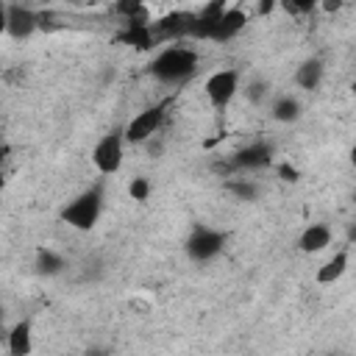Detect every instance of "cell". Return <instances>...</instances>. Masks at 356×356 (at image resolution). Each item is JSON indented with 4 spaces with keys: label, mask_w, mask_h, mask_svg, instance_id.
Instances as JSON below:
<instances>
[{
    "label": "cell",
    "mask_w": 356,
    "mask_h": 356,
    "mask_svg": "<svg viewBox=\"0 0 356 356\" xmlns=\"http://www.w3.org/2000/svg\"><path fill=\"white\" fill-rule=\"evenodd\" d=\"M200 67V53L184 42H167L147 64V72L164 86H184Z\"/></svg>",
    "instance_id": "cell-1"
},
{
    "label": "cell",
    "mask_w": 356,
    "mask_h": 356,
    "mask_svg": "<svg viewBox=\"0 0 356 356\" xmlns=\"http://www.w3.org/2000/svg\"><path fill=\"white\" fill-rule=\"evenodd\" d=\"M103 200H106V192H103V181L97 184H89L83 192H78L64 209H61V220L75 228V231H92L103 214Z\"/></svg>",
    "instance_id": "cell-2"
},
{
    "label": "cell",
    "mask_w": 356,
    "mask_h": 356,
    "mask_svg": "<svg viewBox=\"0 0 356 356\" xmlns=\"http://www.w3.org/2000/svg\"><path fill=\"white\" fill-rule=\"evenodd\" d=\"M225 242H228L225 231L197 222V225H192V231H189V236H186V242H184V250H186V256H189L192 261L206 264V261H214V259L225 250Z\"/></svg>",
    "instance_id": "cell-3"
},
{
    "label": "cell",
    "mask_w": 356,
    "mask_h": 356,
    "mask_svg": "<svg viewBox=\"0 0 356 356\" xmlns=\"http://www.w3.org/2000/svg\"><path fill=\"white\" fill-rule=\"evenodd\" d=\"M125 131L122 128H117V131H108V134H103L97 142H95V147H92V164H95V170L100 172V175H114V172H120V167H122V159H125Z\"/></svg>",
    "instance_id": "cell-4"
},
{
    "label": "cell",
    "mask_w": 356,
    "mask_h": 356,
    "mask_svg": "<svg viewBox=\"0 0 356 356\" xmlns=\"http://www.w3.org/2000/svg\"><path fill=\"white\" fill-rule=\"evenodd\" d=\"M242 89V72L234 70V67H222V70H214L206 81H203V92H206V100L211 103V108L222 111L228 108V103L239 95Z\"/></svg>",
    "instance_id": "cell-5"
},
{
    "label": "cell",
    "mask_w": 356,
    "mask_h": 356,
    "mask_svg": "<svg viewBox=\"0 0 356 356\" xmlns=\"http://www.w3.org/2000/svg\"><path fill=\"white\" fill-rule=\"evenodd\" d=\"M167 108H170V100H161V103L147 106V108H142L139 114H134V117L128 120V125L122 128V131H125V139H128L131 145H145L147 139L159 136V131H161V125H164V120H167Z\"/></svg>",
    "instance_id": "cell-6"
},
{
    "label": "cell",
    "mask_w": 356,
    "mask_h": 356,
    "mask_svg": "<svg viewBox=\"0 0 356 356\" xmlns=\"http://www.w3.org/2000/svg\"><path fill=\"white\" fill-rule=\"evenodd\" d=\"M273 156H275V145L267 142V139H253L248 145H242L239 150L231 153L228 159V170L231 175L234 172H253V170H264L273 164Z\"/></svg>",
    "instance_id": "cell-7"
},
{
    "label": "cell",
    "mask_w": 356,
    "mask_h": 356,
    "mask_svg": "<svg viewBox=\"0 0 356 356\" xmlns=\"http://www.w3.org/2000/svg\"><path fill=\"white\" fill-rule=\"evenodd\" d=\"M42 19H44L42 14H36L33 8L22 6V3H8L3 8V31L11 39H28V36H33L44 25Z\"/></svg>",
    "instance_id": "cell-8"
},
{
    "label": "cell",
    "mask_w": 356,
    "mask_h": 356,
    "mask_svg": "<svg viewBox=\"0 0 356 356\" xmlns=\"http://www.w3.org/2000/svg\"><path fill=\"white\" fill-rule=\"evenodd\" d=\"M197 11H170L159 19H153V33L159 42H186L192 39V28H195Z\"/></svg>",
    "instance_id": "cell-9"
},
{
    "label": "cell",
    "mask_w": 356,
    "mask_h": 356,
    "mask_svg": "<svg viewBox=\"0 0 356 356\" xmlns=\"http://www.w3.org/2000/svg\"><path fill=\"white\" fill-rule=\"evenodd\" d=\"M3 348H6L8 356H28L33 350V323H31V317H19L8 328Z\"/></svg>",
    "instance_id": "cell-10"
},
{
    "label": "cell",
    "mask_w": 356,
    "mask_h": 356,
    "mask_svg": "<svg viewBox=\"0 0 356 356\" xmlns=\"http://www.w3.org/2000/svg\"><path fill=\"white\" fill-rule=\"evenodd\" d=\"M245 25H248V14L242 11V8H228L214 25H211V31H209V42H228V39H234V36H239L242 31H245Z\"/></svg>",
    "instance_id": "cell-11"
},
{
    "label": "cell",
    "mask_w": 356,
    "mask_h": 356,
    "mask_svg": "<svg viewBox=\"0 0 356 356\" xmlns=\"http://www.w3.org/2000/svg\"><path fill=\"white\" fill-rule=\"evenodd\" d=\"M331 239H334L331 225H325V222H309V225L300 231V236H298V250L314 256V253L328 250Z\"/></svg>",
    "instance_id": "cell-12"
},
{
    "label": "cell",
    "mask_w": 356,
    "mask_h": 356,
    "mask_svg": "<svg viewBox=\"0 0 356 356\" xmlns=\"http://www.w3.org/2000/svg\"><path fill=\"white\" fill-rule=\"evenodd\" d=\"M348 264H350V253H348V248H339V250H334V253L317 267L314 281H317L320 286H331V284H337V281L348 273Z\"/></svg>",
    "instance_id": "cell-13"
},
{
    "label": "cell",
    "mask_w": 356,
    "mask_h": 356,
    "mask_svg": "<svg viewBox=\"0 0 356 356\" xmlns=\"http://www.w3.org/2000/svg\"><path fill=\"white\" fill-rule=\"evenodd\" d=\"M323 78H325V64H323L320 56L303 58V61L298 64V70H295V86L303 89V92H314V89H320Z\"/></svg>",
    "instance_id": "cell-14"
},
{
    "label": "cell",
    "mask_w": 356,
    "mask_h": 356,
    "mask_svg": "<svg viewBox=\"0 0 356 356\" xmlns=\"http://www.w3.org/2000/svg\"><path fill=\"white\" fill-rule=\"evenodd\" d=\"M270 117L275 122H281V125H292V122H298L303 117V106H300V100L295 95L284 92V95H275L270 100Z\"/></svg>",
    "instance_id": "cell-15"
},
{
    "label": "cell",
    "mask_w": 356,
    "mask_h": 356,
    "mask_svg": "<svg viewBox=\"0 0 356 356\" xmlns=\"http://www.w3.org/2000/svg\"><path fill=\"white\" fill-rule=\"evenodd\" d=\"M222 189H225L234 200H242V203H253V200H259V195H261V186H259L253 178H245L242 172L228 175V178L222 181Z\"/></svg>",
    "instance_id": "cell-16"
},
{
    "label": "cell",
    "mask_w": 356,
    "mask_h": 356,
    "mask_svg": "<svg viewBox=\"0 0 356 356\" xmlns=\"http://www.w3.org/2000/svg\"><path fill=\"white\" fill-rule=\"evenodd\" d=\"M33 267H36L39 275L53 278V275H61L67 270V259L53 248H39L36 256H33Z\"/></svg>",
    "instance_id": "cell-17"
},
{
    "label": "cell",
    "mask_w": 356,
    "mask_h": 356,
    "mask_svg": "<svg viewBox=\"0 0 356 356\" xmlns=\"http://www.w3.org/2000/svg\"><path fill=\"white\" fill-rule=\"evenodd\" d=\"M242 92H245V100L250 106H261L270 100V81L267 78H250V81H245Z\"/></svg>",
    "instance_id": "cell-18"
},
{
    "label": "cell",
    "mask_w": 356,
    "mask_h": 356,
    "mask_svg": "<svg viewBox=\"0 0 356 356\" xmlns=\"http://www.w3.org/2000/svg\"><path fill=\"white\" fill-rule=\"evenodd\" d=\"M114 14L122 17L125 22H128V19L147 17V11H145V0H114Z\"/></svg>",
    "instance_id": "cell-19"
},
{
    "label": "cell",
    "mask_w": 356,
    "mask_h": 356,
    "mask_svg": "<svg viewBox=\"0 0 356 356\" xmlns=\"http://www.w3.org/2000/svg\"><path fill=\"white\" fill-rule=\"evenodd\" d=\"M150 192H153V184H150L145 175H134V178L128 181V197H131V200L145 203V200L150 197Z\"/></svg>",
    "instance_id": "cell-20"
},
{
    "label": "cell",
    "mask_w": 356,
    "mask_h": 356,
    "mask_svg": "<svg viewBox=\"0 0 356 356\" xmlns=\"http://www.w3.org/2000/svg\"><path fill=\"white\" fill-rule=\"evenodd\" d=\"M281 6H284L289 14L303 17V14H309L312 8H317V6H320V0H281Z\"/></svg>",
    "instance_id": "cell-21"
},
{
    "label": "cell",
    "mask_w": 356,
    "mask_h": 356,
    "mask_svg": "<svg viewBox=\"0 0 356 356\" xmlns=\"http://www.w3.org/2000/svg\"><path fill=\"white\" fill-rule=\"evenodd\" d=\"M275 175H278V181H284V184H298V181H300V170H298L295 164H289V161H278V164H275Z\"/></svg>",
    "instance_id": "cell-22"
},
{
    "label": "cell",
    "mask_w": 356,
    "mask_h": 356,
    "mask_svg": "<svg viewBox=\"0 0 356 356\" xmlns=\"http://www.w3.org/2000/svg\"><path fill=\"white\" fill-rule=\"evenodd\" d=\"M278 3H281V0H256V11H259V17L273 14V11L278 8Z\"/></svg>",
    "instance_id": "cell-23"
},
{
    "label": "cell",
    "mask_w": 356,
    "mask_h": 356,
    "mask_svg": "<svg viewBox=\"0 0 356 356\" xmlns=\"http://www.w3.org/2000/svg\"><path fill=\"white\" fill-rule=\"evenodd\" d=\"M342 6H345V0H320V11H325V14H337V11H342Z\"/></svg>",
    "instance_id": "cell-24"
},
{
    "label": "cell",
    "mask_w": 356,
    "mask_h": 356,
    "mask_svg": "<svg viewBox=\"0 0 356 356\" xmlns=\"http://www.w3.org/2000/svg\"><path fill=\"white\" fill-rule=\"evenodd\" d=\"M145 147H147V153H150V156H159V153L164 150V142H161V139L156 142V136H153V139H147V142H145Z\"/></svg>",
    "instance_id": "cell-25"
},
{
    "label": "cell",
    "mask_w": 356,
    "mask_h": 356,
    "mask_svg": "<svg viewBox=\"0 0 356 356\" xmlns=\"http://www.w3.org/2000/svg\"><path fill=\"white\" fill-rule=\"evenodd\" d=\"M345 242H348V245H356V220L345 225Z\"/></svg>",
    "instance_id": "cell-26"
},
{
    "label": "cell",
    "mask_w": 356,
    "mask_h": 356,
    "mask_svg": "<svg viewBox=\"0 0 356 356\" xmlns=\"http://www.w3.org/2000/svg\"><path fill=\"white\" fill-rule=\"evenodd\" d=\"M348 156H350V164L356 167V142H353V147H350V153H348Z\"/></svg>",
    "instance_id": "cell-27"
},
{
    "label": "cell",
    "mask_w": 356,
    "mask_h": 356,
    "mask_svg": "<svg viewBox=\"0 0 356 356\" xmlns=\"http://www.w3.org/2000/svg\"><path fill=\"white\" fill-rule=\"evenodd\" d=\"M350 95H353V100H356V78L350 81Z\"/></svg>",
    "instance_id": "cell-28"
},
{
    "label": "cell",
    "mask_w": 356,
    "mask_h": 356,
    "mask_svg": "<svg viewBox=\"0 0 356 356\" xmlns=\"http://www.w3.org/2000/svg\"><path fill=\"white\" fill-rule=\"evenodd\" d=\"M353 206H356V192H353Z\"/></svg>",
    "instance_id": "cell-29"
}]
</instances>
